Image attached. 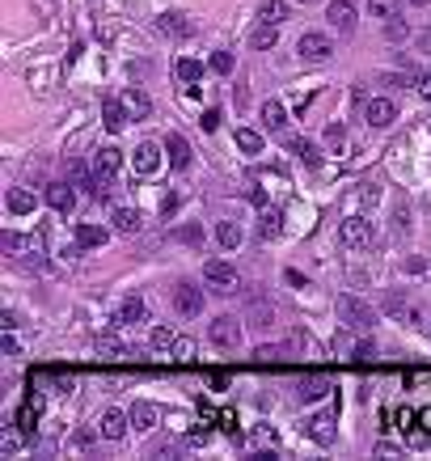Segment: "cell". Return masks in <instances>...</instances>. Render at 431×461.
Here are the masks:
<instances>
[{
  "instance_id": "1",
  "label": "cell",
  "mask_w": 431,
  "mask_h": 461,
  "mask_svg": "<svg viewBox=\"0 0 431 461\" xmlns=\"http://www.w3.org/2000/svg\"><path fill=\"white\" fill-rule=\"evenodd\" d=\"M296 55H300L304 64H325L330 55H334V38L321 34V30H304V34L296 38Z\"/></svg>"
},
{
  "instance_id": "2",
  "label": "cell",
  "mask_w": 431,
  "mask_h": 461,
  "mask_svg": "<svg viewBox=\"0 0 431 461\" xmlns=\"http://www.w3.org/2000/svg\"><path fill=\"white\" fill-rule=\"evenodd\" d=\"M334 309H338V318H343L351 330H372V326H376L372 305H364L360 297H351V292H347V297H338V301H334Z\"/></svg>"
},
{
  "instance_id": "3",
  "label": "cell",
  "mask_w": 431,
  "mask_h": 461,
  "mask_svg": "<svg viewBox=\"0 0 431 461\" xmlns=\"http://www.w3.org/2000/svg\"><path fill=\"white\" fill-rule=\"evenodd\" d=\"M208 338L216 347H224V351H237L241 347V322L233 318V313H220V318L208 326Z\"/></svg>"
},
{
  "instance_id": "4",
  "label": "cell",
  "mask_w": 431,
  "mask_h": 461,
  "mask_svg": "<svg viewBox=\"0 0 431 461\" xmlns=\"http://www.w3.org/2000/svg\"><path fill=\"white\" fill-rule=\"evenodd\" d=\"M325 21H330V30L343 34V38H351L355 26H360V17H355V5H351V0H330V5H325Z\"/></svg>"
},
{
  "instance_id": "5",
  "label": "cell",
  "mask_w": 431,
  "mask_h": 461,
  "mask_svg": "<svg viewBox=\"0 0 431 461\" xmlns=\"http://www.w3.org/2000/svg\"><path fill=\"white\" fill-rule=\"evenodd\" d=\"M338 241L347 250H368L372 246V225L360 221V216H347V221L338 225Z\"/></svg>"
},
{
  "instance_id": "6",
  "label": "cell",
  "mask_w": 431,
  "mask_h": 461,
  "mask_svg": "<svg viewBox=\"0 0 431 461\" xmlns=\"http://www.w3.org/2000/svg\"><path fill=\"white\" fill-rule=\"evenodd\" d=\"M161 149H165V144H152V140L136 144V153H132V174H140V178L157 174V169H161Z\"/></svg>"
},
{
  "instance_id": "7",
  "label": "cell",
  "mask_w": 431,
  "mask_h": 461,
  "mask_svg": "<svg viewBox=\"0 0 431 461\" xmlns=\"http://www.w3.org/2000/svg\"><path fill=\"white\" fill-rule=\"evenodd\" d=\"M173 309L182 313V318H199V313H203V288H195L190 279H182L173 288Z\"/></svg>"
},
{
  "instance_id": "8",
  "label": "cell",
  "mask_w": 431,
  "mask_h": 461,
  "mask_svg": "<svg viewBox=\"0 0 431 461\" xmlns=\"http://www.w3.org/2000/svg\"><path fill=\"white\" fill-rule=\"evenodd\" d=\"M203 279H208L216 292H237V288H241L237 271H233L228 262H208V266H203Z\"/></svg>"
},
{
  "instance_id": "9",
  "label": "cell",
  "mask_w": 431,
  "mask_h": 461,
  "mask_svg": "<svg viewBox=\"0 0 431 461\" xmlns=\"http://www.w3.org/2000/svg\"><path fill=\"white\" fill-rule=\"evenodd\" d=\"M393 119H397V106H393L389 98H368V102H364V123H368V127L380 132V127H389Z\"/></svg>"
},
{
  "instance_id": "10",
  "label": "cell",
  "mask_w": 431,
  "mask_h": 461,
  "mask_svg": "<svg viewBox=\"0 0 431 461\" xmlns=\"http://www.w3.org/2000/svg\"><path fill=\"white\" fill-rule=\"evenodd\" d=\"M97 356L106 364H123V360H136V351L123 343L119 334H97Z\"/></svg>"
},
{
  "instance_id": "11",
  "label": "cell",
  "mask_w": 431,
  "mask_h": 461,
  "mask_svg": "<svg viewBox=\"0 0 431 461\" xmlns=\"http://www.w3.org/2000/svg\"><path fill=\"white\" fill-rule=\"evenodd\" d=\"M127 427H132V415H123V410H101V419H97V432L106 436V440H123Z\"/></svg>"
},
{
  "instance_id": "12",
  "label": "cell",
  "mask_w": 431,
  "mask_h": 461,
  "mask_svg": "<svg viewBox=\"0 0 431 461\" xmlns=\"http://www.w3.org/2000/svg\"><path fill=\"white\" fill-rule=\"evenodd\" d=\"M157 30H161L165 38H190V34H195V21L182 17V13H161V17H157Z\"/></svg>"
},
{
  "instance_id": "13",
  "label": "cell",
  "mask_w": 431,
  "mask_h": 461,
  "mask_svg": "<svg viewBox=\"0 0 431 461\" xmlns=\"http://www.w3.org/2000/svg\"><path fill=\"white\" fill-rule=\"evenodd\" d=\"M47 208L60 212V216H68V212L76 208V190H72L68 182H51V186H47Z\"/></svg>"
},
{
  "instance_id": "14",
  "label": "cell",
  "mask_w": 431,
  "mask_h": 461,
  "mask_svg": "<svg viewBox=\"0 0 431 461\" xmlns=\"http://www.w3.org/2000/svg\"><path fill=\"white\" fill-rule=\"evenodd\" d=\"M304 427H309V436L317 445H334V415L330 410H317V415L304 419Z\"/></svg>"
},
{
  "instance_id": "15",
  "label": "cell",
  "mask_w": 431,
  "mask_h": 461,
  "mask_svg": "<svg viewBox=\"0 0 431 461\" xmlns=\"http://www.w3.org/2000/svg\"><path fill=\"white\" fill-rule=\"evenodd\" d=\"M330 390H334L330 373H309V377L300 381V398H304V402H317V398H325Z\"/></svg>"
},
{
  "instance_id": "16",
  "label": "cell",
  "mask_w": 431,
  "mask_h": 461,
  "mask_svg": "<svg viewBox=\"0 0 431 461\" xmlns=\"http://www.w3.org/2000/svg\"><path fill=\"white\" fill-rule=\"evenodd\" d=\"M262 127L271 132V136H284L288 132V110H284V102H262Z\"/></svg>"
},
{
  "instance_id": "17",
  "label": "cell",
  "mask_w": 431,
  "mask_h": 461,
  "mask_svg": "<svg viewBox=\"0 0 431 461\" xmlns=\"http://www.w3.org/2000/svg\"><path fill=\"white\" fill-rule=\"evenodd\" d=\"M165 153H169V165H173V169H186V165H190V144H186V136L169 132V136H165Z\"/></svg>"
},
{
  "instance_id": "18",
  "label": "cell",
  "mask_w": 431,
  "mask_h": 461,
  "mask_svg": "<svg viewBox=\"0 0 431 461\" xmlns=\"http://www.w3.org/2000/svg\"><path fill=\"white\" fill-rule=\"evenodd\" d=\"M127 415H132V427H136V432H148V427H157L161 410L152 406V402H132V410H127Z\"/></svg>"
},
{
  "instance_id": "19",
  "label": "cell",
  "mask_w": 431,
  "mask_h": 461,
  "mask_svg": "<svg viewBox=\"0 0 431 461\" xmlns=\"http://www.w3.org/2000/svg\"><path fill=\"white\" fill-rule=\"evenodd\" d=\"M114 322H119V326H136V322H144V301H140V297H123L119 309H114Z\"/></svg>"
},
{
  "instance_id": "20",
  "label": "cell",
  "mask_w": 431,
  "mask_h": 461,
  "mask_svg": "<svg viewBox=\"0 0 431 461\" xmlns=\"http://www.w3.org/2000/svg\"><path fill=\"white\" fill-rule=\"evenodd\" d=\"M119 165H123V153L110 149V144L93 153V174H106V178H110V174H119Z\"/></svg>"
},
{
  "instance_id": "21",
  "label": "cell",
  "mask_w": 431,
  "mask_h": 461,
  "mask_svg": "<svg viewBox=\"0 0 431 461\" xmlns=\"http://www.w3.org/2000/svg\"><path fill=\"white\" fill-rule=\"evenodd\" d=\"M101 119H106L110 132H123L127 127V106H123V98H106V102H101Z\"/></svg>"
},
{
  "instance_id": "22",
  "label": "cell",
  "mask_w": 431,
  "mask_h": 461,
  "mask_svg": "<svg viewBox=\"0 0 431 461\" xmlns=\"http://www.w3.org/2000/svg\"><path fill=\"white\" fill-rule=\"evenodd\" d=\"M288 149L304 161V165H321V149L313 140H304V136H288Z\"/></svg>"
},
{
  "instance_id": "23",
  "label": "cell",
  "mask_w": 431,
  "mask_h": 461,
  "mask_svg": "<svg viewBox=\"0 0 431 461\" xmlns=\"http://www.w3.org/2000/svg\"><path fill=\"white\" fill-rule=\"evenodd\" d=\"M258 21H267V26H284V21H288V0H262V5H258Z\"/></svg>"
},
{
  "instance_id": "24",
  "label": "cell",
  "mask_w": 431,
  "mask_h": 461,
  "mask_svg": "<svg viewBox=\"0 0 431 461\" xmlns=\"http://www.w3.org/2000/svg\"><path fill=\"white\" fill-rule=\"evenodd\" d=\"M110 221H114V229H119V233H140V229H144V216H140L136 208H114Z\"/></svg>"
},
{
  "instance_id": "25",
  "label": "cell",
  "mask_w": 431,
  "mask_h": 461,
  "mask_svg": "<svg viewBox=\"0 0 431 461\" xmlns=\"http://www.w3.org/2000/svg\"><path fill=\"white\" fill-rule=\"evenodd\" d=\"M279 233H284V212H279V208H267L262 221H258V237L271 241V237H279Z\"/></svg>"
},
{
  "instance_id": "26",
  "label": "cell",
  "mask_w": 431,
  "mask_h": 461,
  "mask_svg": "<svg viewBox=\"0 0 431 461\" xmlns=\"http://www.w3.org/2000/svg\"><path fill=\"white\" fill-rule=\"evenodd\" d=\"M123 106H127V114H132V119H144V114L152 110L148 93H140V89H127V93H123Z\"/></svg>"
},
{
  "instance_id": "27",
  "label": "cell",
  "mask_w": 431,
  "mask_h": 461,
  "mask_svg": "<svg viewBox=\"0 0 431 461\" xmlns=\"http://www.w3.org/2000/svg\"><path fill=\"white\" fill-rule=\"evenodd\" d=\"M241 237H245V233H241V225H233V221H220V225H216V241H220L224 250H237Z\"/></svg>"
},
{
  "instance_id": "28",
  "label": "cell",
  "mask_w": 431,
  "mask_h": 461,
  "mask_svg": "<svg viewBox=\"0 0 431 461\" xmlns=\"http://www.w3.org/2000/svg\"><path fill=\"white\" fill-rule=\"evenodd\" d=\"M385 309L393 313V318H402V322H419V309H415L410 301H402L397 292H389V297H385Z\"/></svg>"
},
{
  "instance_id": "29",
  "label": "cell",
  "mask_w": 431,
  "mask_h": 461,
  "mask_svg": "<svg viewBox=\"0 0 431 461\" xmlns=\"http://www.w3.org/2000/svg\"><path fill=\"white\" fill-rule=\"evenodd\" d=\"M275 42H279V26H267V21L249 34V47H254V51H271Z\"/></svg>"
},
{
  "instance_id": "30",
  "label": "cell",
  "mask_w": 431,
  "mask_h": 461,
  "mask_svg": "<svg viewBox=\"0 0 431 461\" xmlns=\"http://www.w3.org/2000/svg\"><path fill=\"white\" fill-rule=\"evenodd\" d=\"M106 241H110V233L101 225H81L76 229V246H106Z\"/></svg>"
},
{
  "instance_id": "31",
  "label": "cell",
  "mask_w": 431,
  "mask_h": 461,
  "mask_svg": "<svg viewBox=\"0 0 431 461\" xmlns=\"http://www.w3.org/2000/svg\"><path fill=\"white\" fill-rule=\"evenodd\" d=\"M237 149H241L245 157H258V153H262V136L254 132V127H237Z\"/></svg>"
},
{
  "instance_id": "32",
  "label": "cell",
  "mask_w": 431,
  "mask_h": 461,
  "mask_svg": "<svg viewBox=\"0 0 431 461\" xmlns=\"http://www.w3.org/2000/svg\"><path fill=\"white\" fill-rule=\"evenodd\" d=\"M5 203H9V212H13V216L34 212V195H30V190H21V186H13V190H9V199H5Z\"/></svg>"
},
{
  "instance_id": "33",
  "label": "cell",
  "mask_w": 431,
  "mask_h": 461,
  "mask_svg": "<svg viewBox=\"0 0 431 461\" xmlns=\"http://www.w3.org/2000/svg\"><path fill=\"white\" fill-rule=\"evenodd\" d=\"M0 246H5L9 254H17V258H21V250H25V254L38 250V241H34V237H21V233H5V237H0Z\"/></svg>"
},
{
  "instance_id": "34",
  "label": "cell",
  "mask_w": 431,
  "mask_h": 461,
  "mask_svg": "<svg viewBox=\"0 0 431 461\" xmlns=\"http://www.w3.org/2000/svg\"><path fill=\"white\" fill-rule=\"evenodd\" d=\"M148 343L157 347V351H169V347L177 343V334H173L169 326H152V334H148Z\"/></svg>"
},
{
  "instance_id": "35",
  "label": "cell",
  "mask_w": 431,
  "mask_h": 461,
  "mask_svg": "<svg viewBox=\"0 0 431 461\" xmlns=\"http://www.w3.org/2000/svg\"><path fill=\"white\" fill-rule=\"evenodd\" d=\"M368 13L380 21H393L397 17V0H368Z\"/></svg>"
},
{
  "instance_id": "36",
  "label": "cell",
  "mask_w": 431,
  "mask_h": 461,
  "mask_svg": "<svg viewBox=\"0 0 431 461\" xmlns=\"http://www.w3.org/2000/svg\"><path fill=\"white\" fill-rule=\"evenodd\" d=\"M173 72H177V81H199L203 77V64L199 60H177Z\"/></svg>"
},
{
  "instance_id": "37",
  "label": "cell",
  "mask_w": 431,
  "mask_h": 461,
  "mask_svg": "<svg viewBox=\"0 0 431 461\" xmlns=\"http://www.w3.org/2000/svg\"><path fill=\"white\" fill-rule=\"evenodd\" d=\"M249 318H254V326H262V330H267V326L275 322V309H271L267 301H254V309H249Z\"/></svg>"
},
{
  "instance_id": "38",
  "label": "cell",
  "mask_w": 431,
  "mask_h": 461,
  "mask_svg": "<svg viewBox=\"0 0 431 461\" xmlns=\"http://www.w3.org/2000/svg\"><path fill=\"white\" fill-rule=\"evenodd\" d=\"M17 449H21V432H17V427H5V432H0V453L13 457Z\"/></svg>"
},
{
  "instance_id": "39",
  "label": "cell",
  "mask_w": 431,
  "mask_h": 461,
  "mask_svg": "<svg viewBox=\"0 0 431 461\" xmlns=\"http://www.w3.org/2000/svg\"><path fill=\"white\" fill-rule=\"evenodd\" d=\"M325 144H330L334 153H343V144H347V127H343V123H330V127H325Z\"/></svg>"
},
{
  "instance_id": "40",
  "label": "cell",
  "mask_w": 431,
  "mask_h": 461,
  "mask_svg": "<svg viewBox=\"0 0 431 461\" xmlns=\"http://www.w3.org/2000/svg\"><path fill=\"white\" fill-rule=\"evenodd\" d=\"M169 351H173V360H177V364H190V360H195V343H190V338H177Z\"/></svg>"
},
{
  "instance_id": "41",
  "label": "cell",
  "mask_w": 431,
  "mask_h": 461,
  "mask_svg": "<svg viewBox=\"0 0 431 461\" xmlns=\"http://www.w3.org/2000/svg\"><path fill=\"white\" fill-rule=\"evenodd\" d=\"M351 360H355V364H372V360H376V343H368V338H364V343H355Z\"/></svg>"
},
{
  "instance_id": "42",
  "label": "cell",
  "mask_w": 431,
  "mask_h": 461,
  "mask_svg": "<svg viewBox=\"0 0 431 461\" xmlns=\"http://www.w3.org/2000/svg\"><path fill=\"white\" fill-rule=\"evenodd\" d=\"M279 356H284V347H258V351H254V364H279Z\"/></svg>"
},
{
  "instance_id": "43",
  "label": "cell",
  "mask_w": 431,
  "mask_h": 461,
  "mask_svg": "<svg viewBox=\"0 0 431 461\" xmlns=\"http://www.w3.org/2000/svg\"><path fill=\"white\" fill-rule=\"evenodd\" d=\"M212 72L228 77V72H233V55H228V51H216V55H212Z\"/></svg>"
},
{
  "instance_id": "44",
  "label": "cell",
  "mask_w": 431,
  "mask_h": 461,
  "mask_svg": "<svg viewBox=\"0 0 431 461\" xmlns=\"http://www.w3.org/2000/svg\"><path fill=\"white\" fill-rule=\"evenodd\" d=\"M415 89H419V98H427V102H431V68H423V72H419Z\"/></svg>"
},
{
  "instance_id": "45",
  "label": "cell",
  "mask_w": 431,
  "mask_h": 461,
  "mask_svg": "<svg viewBox=\"0 0 431 461\" xmlns=\"http://www.w3.org/2000/svg\"><path fill=\"white\" fill-rule=\"evenodd\" d=\"M406 34H410V26H406L402 17H393V21H389V38H406Z\"/></svg>"
},
{
  "instance_id": "46",
  "label": "cell",
  "mask_w": 431,
  "mask_h": 461,
  "mask_svg": "<svg viewBox=\"0 0 431 461\" xmlns=\"http://www.w3.org/2000/svg\"><path fill=\"white\" fill-rule=\"evenodd\" d=\"M199 123H203V132H216V127H220V114H216V110H208V114L199 119Z\"/></svg>"
},
{
  "instance_id": "47",
  "label": "cell",
  "mask_w": 431,
  "mask_h": 461,
  "mask_svg": "<svg viewBox=\"0 0 431 461\" xmlns=\"http://www.w3.org/2000/svg\"><path fill=\"white\" fill-rule=\"evenodd\" d=\"M415 47H419V51H423V55H431V30H423V34L415 38Z\"/></svg>"
},
{
  "instance_id": "48",
  "label": "cell",
  "mask_w": 431,
  "mask_h": 461,
  "mask_svg": "<svg viewBox=\"0 0 431 461\" xmlns=\"http://www.w3.org/2000/svg\"><path fill=\"white\" fill-rule=\"evenodd\" d=\"M419 427H423V432H431V406H423V410H419Z\"/></svg>"
},
{
  "instance_id": "49",
  "label": "cell",
  "mask_w": 431,
  "mask_h": 461,
  "mask_svg": "<svg viewBox=\"0 0 431 461\" xmlns=\"http://www.w3.org/2000/svg\"><path fill=\"white\" fill-rule=\"evenodd\" d=\"M376 453H380V457H397V449H393L389 440H380V445H376Z\"/></svg>"
},
{
  "instance_id": "50",
  "label": "cell",
  "mask_w": 431,
  "mask_h": 461,
  "mask_svg": "<svg viewBox=\"0 0 431 461\" xmlns=\"http://www.w3.org/2000/svg\"><path fill=\"white\" fill-rule=\"evenodd\" d=\"M406 5H431V0H406Z\"/></svg>"
},
{
  "instance_id": "51",
  "label": "cell",
  "mask_w": 431,
  "mask_h": 461,
  "mask_svg": "<svg viewBox=\"0 0 431 461\" xmlns=\"http://www.w3.org/2000/svg\"><path fill=\"white\" fill-rule=\"evenodd\" d=\"M304 5H313V0H304Z\"/></svg>"
},
{
  "instance_id": "52",
  "label": "cell",
  "mask_w": 431,
  "mask_h": 461,
  "mask_svg": "<svg viewBox=\"0 0 431 461\" xmlns=\"http://www.w3.org/2000/svg\"><path fill=\"white\" fill-rule=\"evenodd\" d=\"M427 334H431V326H427Z\"/></svg>"
}]
</instances>
